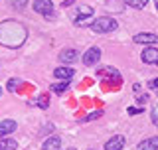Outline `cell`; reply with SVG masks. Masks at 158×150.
Here are the masks:
<instances>
[{"label":"cell","instance_id":"obj_1","mask_svg":"<svg viewBox=\"0 0 158 150\" xmlns=\"http://www.w3.org/2000/svg\"><path fill=\"white\" fill-rule=\"evenodd\" d=\"M28 38V30L16 20H6L0 24V44L4 48H20Z\"/></svg>","mask_w":158,"mask_h":150},{"label":"cell","instance_id":"obj_2","mask_svg":"<svg viewBox=\"0 0 158 150\" xmlns=\"http://www.w3.org/2000/svg\"><path fill=\"white\" fill-rule=\"evenodd\" d=\"M91 30H93V32H97V34H107V32H113V30H117V20L103 16V18L95 20V22H91Z\"/></svg>","mask_w":158,"mask_h":150},{"label":"cell","instance_id":"obj_3","mask_svg":"<svg viewBox=\"0 0 158 150\" xmlns=\"http://www.w3.org/2000/svg\"><path fill=\"white\" fill-rule=\"evenodd\" d=\"M91 16H93V8L91 6H83V4H79V6L75 8V14H73L77 26H87Z\"/></svg>","mask_w":158,"mask_h":150},{"label":"cell","instance_id":"obj_4","mask_svg":"<svg viewBox=\"0 0 158 150\" xmlns=\"http://www.w3.org/2000/svg\"><path fill=\"white\" fill-rule=\"evenodd\" d=\"M34 10L38 14H42V16L49 18L53 14V4H52V0H36L34 2Z\"/></svg>","mask_w":158,"mask_h":150},{"label":"cell","instance_id":"obj_5","mask_svg":"<svg viewBox=\"0 0 158 150\" xmlns=\"http://www.w3.org/2000/svg\"><path fill=\"white\" fill-rule=\"evenodd\" d=\"M99 59H101V49L99 48H89L85 53H83V63L89 67H93L95 63H99Z\"/></svg>","mask_w":158,"mask_h":150},{"label":"cell","instance_id":"obj_6","mask_svg":"<svg viewBox=\"0 0 158 150\" xmlns=\"http://www.w3.org/2000/svg\"><path fill=\"white\" fill-rule=\"evenodd\" d=\"M135 42L136 44H146V46H154V44H158V36H156V34H150V32L136 34V36H135Z\"/></svg>","mask_w":158,"mask_h":150},{"label":"cell","instance_id":"obj_7","mask_svg":"<svg viewBox=\"0 0 158 150\" xmlns=\"http://www.w3.org/2000/svg\"><path fill=\"white\" fill-rule=\"evenodd\" d=\"M125 136L123 134H117V136H113L111 140H107L105 144V150H123V146H125Z\"/></svg>","mask_w":158,"mask_h":150},{"label":"cell","instance_id":"obj_8","mask_svg":"<svg viewBox=\"0 0 158 150\" xmlns=\"http://www.w3.org/2000/svg\"><path fill=\"white\" fill-rule=\"evenodd\" d=\"M14 131H16V123H14V121H10V119H6V121H0V138L8 136V134L14 132Z\"/></svg>","mask_w":158,"mask_h":150},{"label":"cell","instance_id":"obj_9","mask_svg":"<svg viewBox=\"0 0 158 150\" xmlns=\"http://www.w3.org/2000/svg\"><path fill=\"white\" fill-rule=\"evenodd\" d=\"M142 61L144 63H158V49L156 48H148L142 52Z\"/></svg>","mask_w":158,"mask_h":150},{"label":"cell","instance_id":"obj_10","mask_svg":"<svg viewBox=\"0 0 158 150\" xmlns=\"http://www.w3.org/2000/svg\"><path fill=\"white\" fill-rule=\"evenodd\" d=\"M73 69L71 67H56V71H53V75H56L57 79H63V81H67V79L73 77Z\"/></svg>","mask_w":158,"mask_h":150},{"label":"cell","instance_id":"obj_11","mask_svg":"<svg viewBox=\"0 0 158 150\" xmlns=\"http://www.w3.org/2000/svg\"><path fill=\"white\" fill-rule=\"evenodd\" d=\"M138 150H158V136H152V138H146L138 144Z\"/></svg>","mask_w":158,"mask_h":150},{"label":"cell","instance_id":"obj_12","mask_svg":"<svg viewBox=\"0 0 158 150\" xmlns=\"http://www.w3.org/2000/svg\"><path fill=\"white\" fill-rule=\"evenodd\" d=\"M59 146H61V140L57 136H52L42 144V150H59Z\"/></svg>","mask_w":158,"mask_h":150},{"label":"cell","instance_id":"obj_13","mask_svg":"<svg viewBox=\"0 0 158 150\" xmlns=\"http://www.w3.org/2000/svg\"><path fill=\"white\" fill-rule=\"evenodd\" d=\"M79 57V53L75 52V49H65V52H61L59 53V59H61V61H75V59Z\"/></svg>","mask_w":158,"mask_h":150},{"label":"cell","instance_id":"obj_14","mask_svg":"<svg viewBox=\"0 0 158 150\" xmlns=\"http://www.w3.org/2000/svg\"><path fill=\"white\" fill-rule=\"evenodd\" d=\"M18 142L14 138H0V150H16Z\"/></svg>","mask_w":158,"mask_h":150},{"label":"cell","instance_id":"obj_15","mask_svg":"<svg viewBox=\"0 0 158 150\" xmlns=\"http://www.w3.org/2000/svg\"><path fill=\"white\" fill-rule=\"evenodd\" d=\"M146 2H148V0H127V4L132 6V8H144Z\"/></svg>","mask_w":158,"mask_h":150},{"label":"cell","instance_id":"obj_16","mask_svg":"<svg viewBox=\"0 0 158 150\" xmlns=\"http://www.w3.org/2000/svg\"><path fill=\"white\" fill-rule=\"evenodd\" d=\"M67 87H69V83H67V81H61V83H56V85H53L52 91H56V93H63Z\"/></svg>","mask_w":158,"mask_h":150},{"label":"cell","instance_id":"obj_17","mask_svg":"<svg viewBox=\"0 0 158 150\" xmlns=\"http://www.w3.org/2000/svg\"><path fill=\"white\" fill-rule=\"evenodd\" d=\"M20 83H22V81H20V79H10V81H8V91H16V89L20 87Z\"/></svg>","mask_w":158,"mask_h":150},{"label":"cell","instance_id":"obj_18","mask_svg":"<svg viewBox=\"0 0 158 150\" xmlns=\"http://www.w3.org/2000/svg\"><path fill=\"white\" fill-rule=\"evenodd\" d=\"M101 115H103L101 111H95V113H91V115H87V117H85V119H81V121H83V123H85V121H93V119H99V117H101Z\"/></svg>","mask_w":158,"mask_h":150},{"label":"cell","instance_id":"obj_19","mask_svg":"<svg viewBox=\"0 0 158 150\" xmlns=\"http://www.w3.org/2000/svg\"><path fill=\"white\" fill-rule=\"evenodd\" d=\"M26 4H28V0H14V6H16L18 10H24Z\"/></svg>","mask_w":158,"mask_h":150},{"label":"cell","instance_id":"obj_20","mask_svg":"<svg viewBox=\"0 0 158 150\" xmlns=\"http://www.w3.org/2000/svg\"><path fill=\"white\" fill-rule=\"evenodd\" d=\"M146 101H148V95H138V97H136V103L142 105V107L146 105Z\"/></svg>","mask_w":158,"mask_h":150},{"label":"cell","instance_id":"obj_21","mask_svg":"<svg viewBox=\"0 0 158 150\" xmlns=\"http://www.w3.org/2000/svg\"><path fill=\"white\" fill-rule=\"evenodd\" d=\"M152 123H154L156 127H158V105H156L154 109H152Z\"/></svg>","mask_w":158,"mask_h":150},{"label":"cell","instance_id":"obj_22","mask_svg":"<svg viewBox=\"0 0 158 150\" xmlns=\"http://www.w3.org/2000/svg\"><path fill=\"white\" fill-rule=\"evenodd\" d=\"M128 113H131V115H138V113H142V109H138V107H131V109H128Z\"/></svg>","mask_w":158,"mask_h":150},{"label":"cell","instance_id":"obj_23","mask_svg":"<svg viewBox=\"0 0 158 150\" xmlns=\"http://www.w3.org/2000/svg\"><path fill=\"white\" fill-rule=\"evenodd\" d=\"M150 89H154V91L158 93V79H152L150 81Z\"/></svg>","mask_w":158,"mask_h":150},{"label":"cell","instance_id":"obj_24","mask_svg":"<svg viewBox=\"0 0 158 150\" xmlns=\"http://www.w3.org/2000/svg\"><path fill=\"white\" fill-rule=\"evenodd\" d=\"M73 4V0H65V2H63V6H71Z\"/></svg>","mask_w":158,"mask_h":150},{"label":"cell","instance_id":"obj_25","mask_svg":"<svg viewBox=\"0 0 158 150\" xmlns=\"http://www.w3.org/2000/svg\"><path fill=\"white\" fill-rule=\"evenodd\" d=\"M154 2H156V10H158V0H154Z\"/></svg>","mask_w":158,"mask_h":150},{"label":"cell","instance_id":"obj_26","mask_svg":"<svg viewBox=\"0 0 158 150\" xmlns=\"http://www.w3.org/2000/svg\"><path fill=\"white\" fill-rule=\"evenodd\" d=\"M67 150H77V148H67Z\"/></svg>","mask_w":158,"mask_h":150},{"label":"cell","instance_id":"obj_27","mask_svg":"<svg viewBox=\"0 0 158 150\" xmlns=\"http://www.w3.org/2000/svg\"><path fill=\"white\" fill-rule=\"evenodd\" d=\"M0 95H2V89H0Z\"/></svg>","mask_w":158,"mask_h":150},{"label":"cell","instance_id":"obj_28","mask_svg":"<svg viewBox=\"0 0 158 150\" xmlns=\"http://www.w3.org/2000/svg\"><path fill=\"white\" fill-rule=\"evenodd\" d=\"M156 65H158V63H156Z\"/></svg>","mask_w":158,"mask_h":150}]
</instances>
